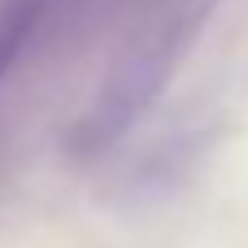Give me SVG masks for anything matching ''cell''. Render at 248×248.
Returning a JSON list of instances; mask_svg holds the SVG:
<instances>
[{"label": "cell", "mask_w": 248, "mask_h": 248, "mask_svg": "<svg viewBox=\"0 0 248 248\" xmlns=\"http://www.w3.org/2000/svg\"><path fill=\"white\" fill-rule=\"evenodd\" d=\"M26 31H31V9H22L17 17H9V22L0 26V74L13 65V57H17V48H22Z\"/></svg>", "instance_id": "cell-1"}]
</instances>
